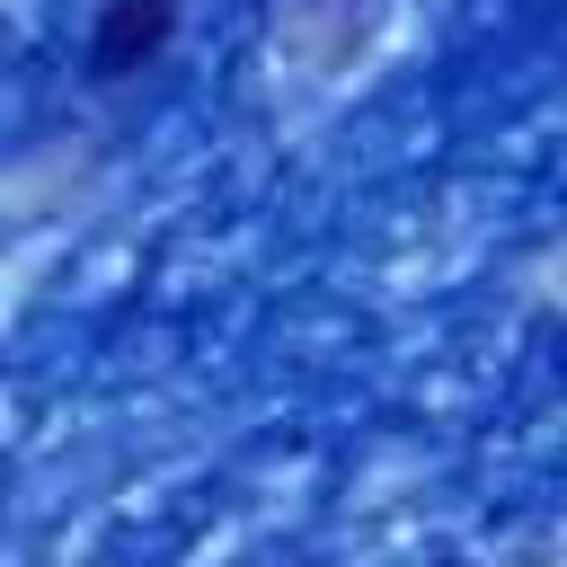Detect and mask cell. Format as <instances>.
<instances>
[{"label": "cell", "mask_w": 567, "mask_h": 567, "mask_svg": "<svg viewBox=\"0 0 567 567\" xmlns=\"http://www.w3.org/2000/svg\"><path fill=\"white\" fill-rule=\"evenodd\" d=\"M177 35H186V0H97L80 35V71L89 89H133L177 53Z\"/></svg>", "instance_id": "cell-1"}]
</instances>
